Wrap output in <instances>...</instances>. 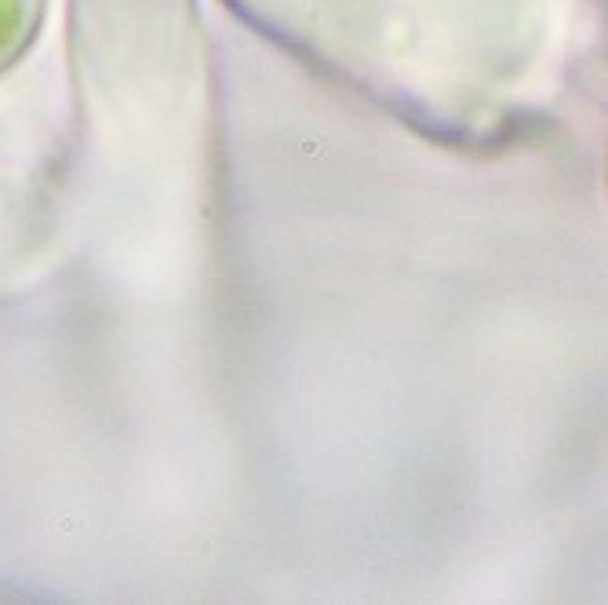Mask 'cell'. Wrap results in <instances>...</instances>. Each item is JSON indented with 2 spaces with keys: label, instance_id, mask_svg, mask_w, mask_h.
I'll list each match as a JSON object with an SVG mask.
<instances>
[{
  "label": "cell",
  "instance_id": "obj_3",
  "mask_svg": "<svg viewBox=\"0 0 608 605\" xmlns=\"http://www.w3.org/2000/svg\"><path fill=\"white\" fill-rule=\"evenodd\" d=\"M51 237L48 200L33 182L0 168V281L15 277Z\"/></svg>",
  "mask_w": 608,
  "mask_h": 605
},
{
  "label": "cell",
  "instance_id": "obj_2",
  "mask_svg": "<svg viewBox=\"0 0 608 605\" xmlns=\"http://www.w3.org/2000/svg\"><path fill=\"white\" fill-rule=\"evenodd\" d=\"M73 66L109 120L142 128L189 120L200 99V19L193 0H73Z\"/></svg>",
  "mask_w": 608,
  "mask_h": 605
},
{
  "label": "cell",
  "instance_id": "obj_4",
  "mask_svg": "<svg viewBox=\"0 0 608 605\" xmlns=\"http://www.w3.org/2000/svg\"><path fill=\"white\" fill-rule=\"evenodd\" d=\"M40 19H44V0H0V73L29 51Z\"/></svg>",
  "mask_w": 608,
  "mask_h": 605
},
{
  "label": "cell",
  "instance_id": "obj_1",
  "mask_svg": "<svg viewBox=\"0 0 608 605\" xmlns=\"http://www.w3.org/2000/svg\"><path fill=\"white\" fill-rule=\"evenodd\" d=\"M353 95L455 150L564 124L590 80L586 0H226Z\"/></svg>",
  "mask_w": 608,
  "mask_h": 605
}]
</instances>
